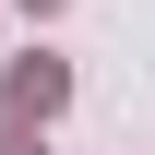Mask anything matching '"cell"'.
<instances>
[{"label": "cell", "mask_w": 155, "mask_h": 155, "mask_svg": "<svg viewBox=\"0 0 155 155\" xmlns=\"http://www.w3.org/2000/svg\"><path fill=\"white\" fill-rule=\"evenodd\" d=\"M0 155H36V143H24V131H0Z\"/></svg>", "instance_id": "2"}, {"label": "cell", "mask_w": 155, "mask_h": 155, "mask_svg": "<svg viewBox=\"0 0 155 155\" xmlns=\"http://www.w3.org/2000/svg\"><path fill=\"white\" fill-rule=\"evenodd\" d=\"M36 12H60V0H36Z\"/></svg>", "instance_id": "3"}, {"label": "cell", "mask_w": 155, "mask_h": 155, "mask_svg": "<svg viewBox=\"0 0 155 155\" xmlns=\"http://www.w3.org/2000/svg\"><path fill=\"white\" fill-rule=\"evenodd\" d=\"M60 96H72V72H60V60H12V131L60 119Z\"/></svg>", "instance_id": "1"}]
</instances>
